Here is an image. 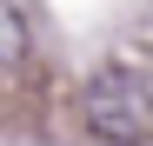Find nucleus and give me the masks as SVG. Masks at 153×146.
Here are the masks:
<instances>
[{
  "label": "nucleus",
  "mask_w": 153,
  "mask_h": 146,
  "mask_svg": "<svg viewBox=\"0 0 153 146\" xmlns=\"http://www.w3.org/2000/svg\"><path fill=\"white\" fill-rule=\"evenodd\" d=\"M80 119L107 146H146L153 139V73L146 66H107L80 93Z\"/></svg>",
  "instance_id": "f257e3e1"
},
{
  "label": "nucleus",
  "mask_w": 153,
  "mask_h": 146,
  "mask_svg": "<svg viewBox=\"0 0 153 146\" xmlns=\"http://www.w3.org/2000/svg\"><path fill=\"white\" fill-rule=\"evenodd\" d=\"M0 33H7V60H20V53H27V27H20V13H13V7L0 13Z\"/></svg>",
  "instance_id": "f03ea898"
}]
</instances>
